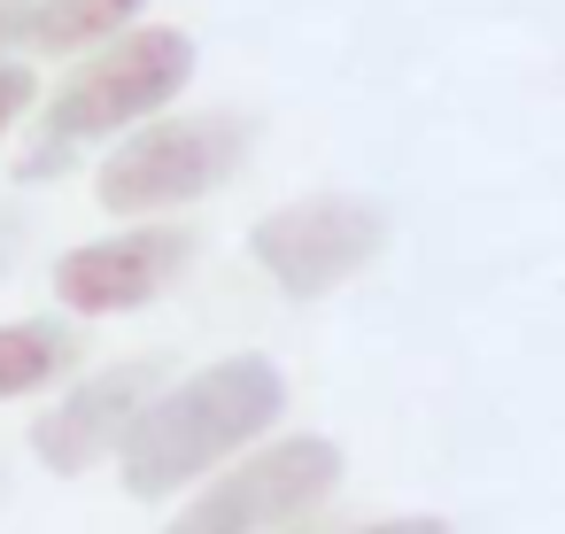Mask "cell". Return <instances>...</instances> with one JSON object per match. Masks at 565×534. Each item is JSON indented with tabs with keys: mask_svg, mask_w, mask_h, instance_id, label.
Masks as SVG:
<instances>
[{
	"mask_svg": "<svg viewBox=\"0 0 565 534\" xmlns=\"http://www.w3.org/2000/svg\"><path fill=\"white\" fill-rule=\"evenodd\" d=\"M156 0H32V32L24 55L32 63H78L109 40H125L132 24H148Z\"/></svg>",
	"mask_w": 565,
	"mask_h": 534,
	"instance_id": "obj_9",
	"label": "cell"
},
{
	"mask_svg": "<svg viewBox=\"0 0 565 534\" xmlns=\"http://www.w3.org/2000/svg\"><path fill=\"white\" fill-rule=\"evenodd\" d=\"M380 256H387V210L372 194H295L248 225V264L295 302L349 287Z\"/></svg>",
	"mask_w": 565,
	"mask_h": 534,
	"instance_id": "obj_5",
	"label": "cell"
},
{
	"mask_svg": "<svg viewBox=\"0 0 565 534\" xmlns=\"http://www.w3.org/2000/svg\"><path fill=\"white\" fill-rule=\"evenodd\" d=\"M287 410H295V387L264 349L210 356L156 387V403L140 410V426L117 449V480L132 503H179L210 472H225L233 457L271 441L287 426Z\"/></svg>",
	"mask_w": 565,
	"mask_h": 534,
	"instance_id": "obj_1",
	"label": "cell"
},
{
	"mask_svg": "<svg viewBox=\"0 0 565 534\" xmlns=\"http://www.w3.org/2000/svg\"><path fill=\"white\" fill-rule=\"evenodd\" d=\"M194 63H202V55H194V32L148 17V24H132L125 40L78 55V63L55 78V94L40 102L32 132H47V140H63V148H109V140H125L132 125L179 109L186 86H194Z\"/></svg>",
	"mask_w": 565,
	"mask_h": 534,
	"instance_id": "obj_3",
	"label": "cell"
},
{
	"mask_svg": "<svg viewBox=\"0 0 565 534\" xmlns=\"http://www.w3.org/2000/svg\"><path fill=\"white\" fill-rule=\"evenodd\" d=\"M202 256V233L194 225H163V217H140V225H117V233H94L78 248L55 256L47 287H55V310H71L78 325H102V318H140L156 310Z\"/></svg>",
	"mask_w": 565,
	"mask_h": 534,
	"instance_id": "obj_6",
	"label": "cell"
},
{
	"mask_svg": "<svg viewBox=\"0 0 565 534\" xmlns=\"http://www.w3.org/2000/svg\"><path fill=\"white\" fill-rule=\"evenodd\" d=\"M256 148V125L233 109H163L148 125H132L125 140L102 148L94 163V202L125 225L140 217H186L194 202H210L217 186L241 179Z\"/></svg>",
	"mask_w": 565,
	"mask_h": 534,
	"instance_id": "obj_2",
	"label": "cell"
},
{
	"mask_svg": "<svg viewBox=\"0 0 565 534\" xmlns=\"http://www.w3.org/2000/svg\"><path fill=\"white\" fill-rule=\"evenodd\" d=\"M40 102H47V86H40V63H32V55L0 63V148H9V140L40 117Z\"/></svg>",
	"mask_w": 565,
	"mask_h": 534,
	"instance_id": "obj_10",
	"label": "cell"
},
{
	"mask_svg": "<svg viewBox=\"0 0 565 534\" xmlns=\"http://www.w3.org/2000/svg\"><path fill=\"white\" fill-rule=\"evenodd\" d=\"M341 480H349V457L333 434L279 426L271 441L210 472L194 495H179L163 534H310V519L341 495Z\"/></svg>",
	"mask_w": 565,
	"mask_h": 534,
	"instance_id": "obj_4",
	"label": "cell"
},
{
	"mask_svg": "<svg viewBox=\"0 0 565 534\" xmlns=\"http://www.w3.org/2000/svg\"><path fill=\"white\" fill-rule=\"evenodd\" d=\"M333 534H457L441 511H395V519H356V526H333Z\"/></svg>",
	"mask_w": 565,
	"mask_h": 534,
	"instance_id": "obj_12",
	"label": "cell"
},
{
	"mask_svg": "<svg viewBox=\"0 0 565 534\" xmlns=\"http://www.w3.org/2000/svg\"><path fill=\"white\" fill-rule=\"evenodd\" d=\"M17 256H24V217H17V210H0V279L17 271Z\"/></svg>",
	"mask_w": 565,
	"mask_h": 534,
	"instance_id": "obj_14",
	"label": "cell"
},
{
	"mask_svg": "<svg viewBox=\"0 0 565 534\" xmlns=\"http://www.w3.org/2000/svg\"><path fill=\"white\" fill-rule=\"evenodd\" d=\"M78 156H86V148H63V140H47V132H32V140H24V156H17V179H24V186H47V179H71V171H78Z\"/></svg>",
	"mask_w": 565,
	"mask_h": 534,
	"instance_id": "obj_11",
	"label": "cell"
},
{
	"mask_svg": "<svg viewBox=\"0 0 565 534\" xmlns=\"http://www.w3.org/2000/svg\"><path fill=\"white\" fill-rule=\"evenodd\" d=\"M86 372V325L71 310L0 318V403H47Z\"/></svg>",
	"mask_w": 565,
	"mask_h": 534,
	"instance_id": "obj_8",
	"label": "cell"
},
{
	"mask_svg": "<svg viewBox=\"0 0 565 534\" xmlns=\"http://www.w3.org/2000/svg\"><path fill=\"white\" fill-rule=\"evenodd\" d=\"M24 32H32V0H0V63L24 55Z\"/></svg>",
	"mask_w": 565,
	"mask_h": 534,
	"instance_id": "obj_13",
	"label": "cell"
},
{
	"mask_svg": "<svg viewBox=\"0 0 565 534\" xmlns=\"http://www.w3.org/2000/svg\"><path fill=\"white\" fill-rule=\"evenodd\" d=\"M163 387V364L148 356H125V364H102V372H78L71 387L47 395V410H32V457L55 472V480H78L94 464H109L125 449V434L140 426V410L156 403Z\"/></svg>",
	"mask_w": 565,
	"mask_h": 534,
	"instance_id": "obj_7",
	"label": "cell"
}]
</instances>
